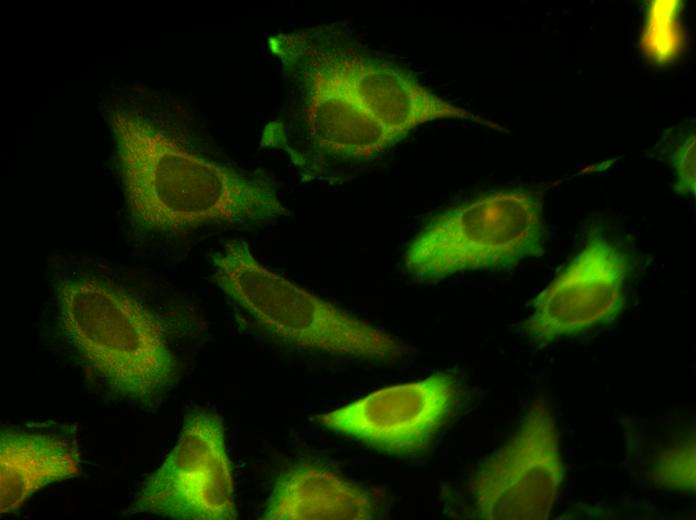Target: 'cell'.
Masks as SVG:
<instances>
[{
    "label": "cell",
    "instance_id": "7",
    "mask_svg": "<svg viewBox=\"0 0 696 520\" xmlns=\"http://www.w3.org/2000/svg\"><path fill=\"white\" fill-rule=\"evenodd\" d=\"M135 512L183 520H232L238 516L220 418L189 415L161 466L142 484Z\"/></svg>",
    "mask_w": 696,
    "mask_h": 520
},
{
    "label": "cell",
    "instance_id": "6",
    "mask_svg": "<svg viewBox=\"0 0 696 520\" xmlns=\"http://www.w3.org/2000/svg\"><path fill=\"white\" fill-rule=\"evenodd\" d=\"M564 479L554 415L543 399L527 408L511 437L470 480L477 515L488 520H546Z\"/></svg>",
    "mask_w": 696,
    "mask_h": 520
},
{
    "label": "cell",
    "instance_id": "8",
    "mask_svg": "<svg viewBox=\"0 0 696 520\" xmlns=\"http://www.w3.org/2000/svg\"><path fill=\"white\" fill-rule=\"evenodd\" d=\"M459 398L457 379L438 372L422 380L378 389L316 419L323 427L378 450L410 456L428 449Z\"/></svg>",
    "mask_w": 696,
    "mask_h": 520
},
{
    "label": "cell",
    "instance_id": "11",
    "mask_svg": "<svg viewBox=\"0 0 696 520\" xmlns=\"http://www.w3.org/2000/svg\"><path fill=\"white\" fill-rule=\"evenodd\" d=\"M80 455L68 440L44 433L5 430L0 437V511L17 510L41 488L78 476Z\"/></svg>",
    "mask_w": 696,
    "mask_h": 520
},
{
    "label": "cell",
    "instance_id": "10",
    "mask_svg": "<svg viewBox=\"0 0 696 520\" xmlns=\"http://www.w3.org/2000/svg\"><path fill=\"white\" fill-rule=\"evenodd\" d=\"M378 499L372 491L313 464H298L276 480L263 519H373Z\"/></svg>",
    "mask_w": 696,
    "mask_h": 520
},
{
    "label": "cell",
    "instance_id": "1",
    "mask_svg": "<svg viewBox=\"0 0 696 520\" xmlns=\"http://www.w3.org/2000/svg\"><path fill=\"white\" fill-rule=\"evenodd\" d=\"M270 47L298 82L306 131L326 153L367 159L449 113L410 76L349 46L293 33Z\"/></svg>",
    "mask_w": 696,
    "mask_h": 520
},
{
    "label": "cell",
    "instance_id": "5",
    "mask_svg": "<svg viewBox=\"0 0 696 520\" xmlns=\"http://www.w3.org/2000/svg\"><path fill=\"white\" fill-rule=\"evenodd\" d=\"M542 202L529 190H500L435 217L408 245L405 267L420 280L504 269L544 252Z\"/></svg>",
    "mask_w": 696,
    "mask_h": 520
},
{
    "label": "cell",
    "instance_id": "9",
    "mask_svg": "<svg viewBox=\"0 0 696 520\" xmlns=\"http://www.w3.org/2000/svg\"><path fill=\"white\" fill-rule=\"evenodd\" d=\"M628 256L609 239L592 236L585 247L533 301L527 334L546 344L610 322L620 312Z\"/></svg>",
    "mask_w": 696,
    "mask_h": 520
},
{
    "label": "cell",
    "instance_id": "3",
    "mask_svg": "<svg viewBox=\"0 0 696 520\" xmlns=\"http://www.w3.org/2000/svg\"><path fill=\"white\" fill-rule=\"evenodd\" d=\"M214 282L259 326L296 348L385 362L412 348L261 264L248 243H227L213 257Z\"/></svg>",
    "mask_w": 696,
    "mask_h": 520
},
{
    "label": "cell",
    "instance_id": "14",
    "mask_svg": "<svg viewBox=\"0 0 696 520\" xmlns=\"http://www.w3.org/2000/svg\"><path fill=\"white\" fill-rule=\"evenodd\" d=\"M694 128L680 137L671 153L676 173L675 191L680 195L695 196V133Z\"/></svg>",
    "mask_w": 696,
    "mask_h": 520
},
{
    "label": "cell",
    "instance_id": "13",
    "mask_svg": "<svg viewBox=\"0 0 696 520\" xmlns=\"http://www.w3.org/2000/svg\"><path fill=\"white\" fill-rule=\"evenodd\" d=\"M653 476L660 486L694 492V442H682L663 451L656 461Z\"/></svg>",
    "mask_w": 696,
    "mask_h": 520
},
{
    "label": "cell",
    "instance_id": "4",
    "mask_svg": "<svg viewBox=\"0 0 696 520\" xmlns=\"http://www.w3.org/2000/svg\"><path fill=\"white\" fill-rule=\"evenodd\" d=\"M57 297L68 339L112 391L145 402L171 384L175 360L165 330L137 298L92 278L62 282Z\"/></svg>",
    "mask_w": 696,
    "mask_h": 520
},
{
    "label": "cell",
    "instance_id": "12",
    "mask_svg": "<svg viewBox=\"0 0 696 520\" xmlns=\"http://www.w3.org/2000/svg\"><path fill=\"white\" fill-rule=\"evenodd\" d=\"M678 1H654L643 34V46L658 61L669 62L679 52L681 35L677 24Z\"/></svg>",
    "mask_w": 696,
    "mask_h": 520
},
{
    "label": "cell",
    "instance_id": "2",
    "mask_svg": "<svg viewBox=\"0 0 696 520\" xmlns=\"http://www.w3.org/2000/svg\"><path fill=\"white\" fill-rule=\"evenodd\" d=\"M111 126L129 211L148 229L176 232L288 214L268 184L187 150L136 111L115 110Z\"/></svg>",
    "mask_w": 696,
    "mask_h": 520
}]
</instances>
